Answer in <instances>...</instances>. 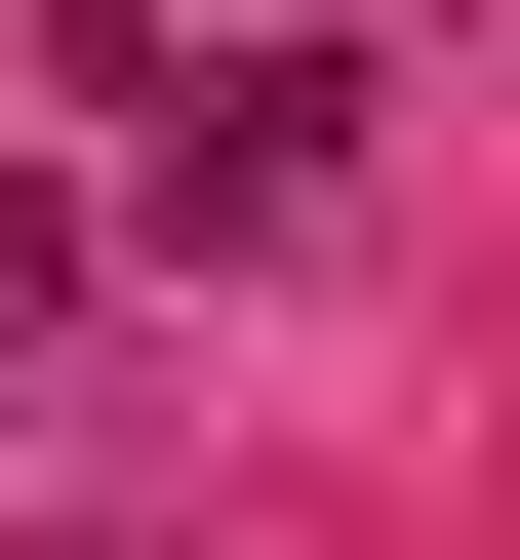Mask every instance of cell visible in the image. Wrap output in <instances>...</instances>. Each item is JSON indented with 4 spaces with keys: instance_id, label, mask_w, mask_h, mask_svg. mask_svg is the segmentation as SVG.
I'll use <instances>...</instances> for the list:
<instances>
[{
    "instance_id": "cell-1",
    "label": "cell",
    "mask_w": 520,
    "mask_h": 560,
    "mask_svg": "<svg viewBox=\"0 0 520 560\" xmlns=\"http://www.w3.org/2000/svg\"><path fill=\"white\" fill-rule=\"evenodd\" d=\"M321 161H360V81H321V40H241V81H161V241H280Z\"/></svg>"
}]
</instances>
